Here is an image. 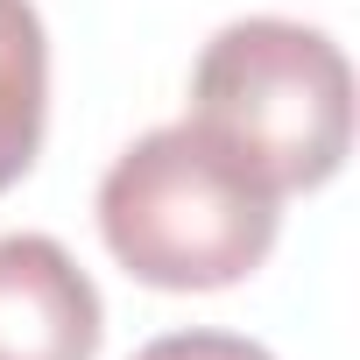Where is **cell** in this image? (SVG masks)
Instances as JSON below:
<instances>
[{"mask_svg":"<svg viewBox=\"0 0 360 360\" xmlns=\"http://www.w3.org/2000/svg\"><path fill=\"white\" fill-rule=\"evenodd\" d=\"M283 198L226 155L205 127L176 120L141 134L99 176V233L113 262L148 290H226L276 248Z\"/></svg>","mask_w":360,"mask_h":360,"instance_id":"6da1fadb","label":"cell"},{"mask_svg":"<svg viewBox=\"0 0 360 360\" xmlns=\"http://www.w3.org/2000/svg\"><path fill=\"white\" fill-rule=\"evenodd\" d=\"M191 127L240 155L262 184L318 191L353 148V71L325 29L248 15L226 22L191 71Z\"/></svg>","mask_w":360,"mask_h":360,"instance_id":"7a4b0ae2","label":"cell"},{"mask_svg":"<svg viewBox=\"0 0 360 360\" xmlns=\"http://www.w3.org/2000/svg\"><path fill=\"white\" fill-rule=\"evenodd\" d=\"M106 311L50 233H0V360H99Z\"/></svg>","mask_w":360,"mask_h":360,"instance_id":"3957f363","label":"cell"},{"mask_svg":"<svg viewBox=\"0 0 360 360\" xmlns=\"http://www.w3.org/2000/svg\"><path fill=\"white\" fill-rule=\"evenodd\" d=\"M50 113V36L36 0H0V191H15Z\"/></svg>","mask_w":360,"mask_h":360,"instance_id":"277c9868","label":"cell"},{"mask_svg":"<svg viewBox=\"0 0 360 360\" xmlns=\"http://www.w3.org/2000/svg\"><path fill=\"white\" fill-rule=\"evenodd\" d=\"M134 360H276V353L262 339H240V332H162Z\"/></svg>","mask_w":360,"mask_h":360,"instance_id":"5b68a950","label":"cell"}]
</instances>
